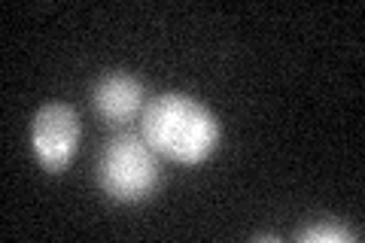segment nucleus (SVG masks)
<instances>
[{
  "label": "nucleus",
  "instance_id": "1",
  "mask_svg": "<svg viewBox=\"0 0 365 243\" xmlns=\"http://www.w3.org/2000/svg\"><path fill=\"white\" fill-rule=\"evenodd\" d=\"M140 134L158 155L198 165L220 143V122L201 100L180 91H165L143 107Z\"/></svg>",
  "mask_w": 365,
  "mask_h": 243
},
{
  "label": "nucleus",
  "instance_id": "2",
  "mask_svg": "<svg viewBox=\"0 0 365 243\" xmlns=\"http://www.w3.org/2000/svg\"><path fill=\"white\" fill-rule=\"evenodd\" d=\"M162 167H158L155 149L146 143L143 134L122 131L110 137L98 158V182L113 201L137 204L146 195H153Z\"/></svg>",
  "mask_w": 365,
  "mask_h": 243
},
{
  "label": "nucleus",
  "instance_id": "3",
  "mask_svg": "<svg viewBox=\"0 0 365 243\" xmlns=\"http://www.w3.org/2000/svg\"><path fill=\"white\" fill-rule=\"evenodd\" d=\"M79 115L71 103H46L31 119V146L40 165L49 173H61L79 146Z\"/></svg>",
  "mask_w": 365,
  "mask_h": 243
},
{
  "label": "nucleus",
  "instance_id": "4",
  "mask_svg": "<svg viewBox=\"0 0 365 243\" xmlns=\"http://www.w3.org/2000/svg\"><path fill=\"white\" fill-rule=\"evenodd\" d=\"M91 100H95V110L104 115L107 122L122 125L143 110V86H140V79L131 73L113 71L98 79L95 91H91Z\"/></svg>",
  "mask_w": 365,
  "mask_h": 243
},
{
  "label": "nucleus",
  "instance_id": "5",
  "mask_svg": "<svg viewBox=\"0 0 365 243\" xmlns=\"http://www.w3.org/2000/svg\"><path fill=\"white\" fill-rule=\"evenodd\" d=\"M299 240H311V243H344V240H356V231H350L338 222H317L311 228H302Z\"/></svg>",
  "mask_w": 365,
  "mask_h": 243
}]
</instances>
